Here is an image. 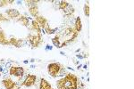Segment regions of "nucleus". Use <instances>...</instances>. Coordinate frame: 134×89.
Returning a JSON list of instances; mask_svg holds the SVG:
<instances>
[{"label": "nucleus", "mask_w": 134, "mask_h": 89, "mask_svg": "<svg viewBox=\"0 0 134 89\" xmlns=\"http://www.w3.org/2000/svg\"><path fill=\"white\" fill-rule=\"evenodd\" d=\"M61 68H62V66L60 65L59 63L52 62V63L48 64V66H47V71H48L50 76L53 77V78H55V77H58V75H59Z\"/></svg>", "instance_id": "f03ea898"}, {"label": "nucleus", "mask_w": 134, "mask_h": 89, "mask_svg": "<svg viewBox=\"0 0 134 89\" xmlns=\"http://www.w3.org/2000/svg\"><path fill=\"white\" fill-rule=\"evenodd\" d=\"M0 30H1V27H0Z\"/></svg>", "instance_id": "bb28decb"}, {"label": "nucleus", "mask_w": 134, "mask_h": 89, "mask_svg": "<svg viewBox=\"0 0 134 89\" xmlns=\"http://www.w3.org/2000/svg\"><path fill=\"white\" fill-rule=\"evenodd\" d=\"M29 12H30V13L33 16V17L36 18L37 16H38V7L37 6L29 7Z\"/></svg>", "instance_id": "4468645a"}, {"label": "nucleus", "mask_w": 134, "mask_h": 89, "mask_svg": "<svg viewBox=\"0 0 134 89\" xmlns=\"http://www.w3.org/2000/svg\"><path fill=\"white\" fill-rule=\"evenodd\" d=\"M58 89H77L78 88V79L73 74H67V76L60 79L56 83Z\"/></svg>", "instance_id": "f257e3e1"}, {"label": "nucleus", "mask_w": 134, "mask_h": 89, "mask_svg": "<svg viewBox=\"0 0 134 89\" xmlns=\"http://www.w3.org/2000/svg\"><path fill=\"white\" fill-rule=\"evenodd\" d=\"M9 42H10V44L12 45H16V43H17V38H12L11 39H9Z\"/></svg>", "instance_id": "6ab92c4d"}, {"label": "nucleus", "mask_w": 134, "mask_h": 89, "mask_svg": "<svg viewBox=\"0 0 134 89\" xmlns=\"http://www.w3.org/2000/svg\"><path fill=\"white\" fill-rule=\"evenodd\" d=\"M30 68H32V69L35 68V65H30Z\"/></svg>", "instance_id": "393cba45"}, {"label": "nucleus", "mask_w": 134, "mask_h": 89, "mask_svg": "<svg viewBox=\"0 0 134 89\" xmlns=\"http://www.w3.org/2000/svg\"><path fill=\"white\" fill-rule=\"evenodd\" d=\"M84 14H85L87 17L89 16V6L88 5V4H85V5H84Z\"/></svg>", "instance_id": "a211bd4d"}, {"label": "nucleus", "mask_w": 134, "mask_h": 89, "mask_svg": "<svg viewBox=\"0 0 134 89\" xmlns=\"http://www.w3.org/2000/svg\"><path fill=\"white\" fill-rule=\"evenodd\" d=\"M36 80H37V77L35 76V75H28V76L26 77L25 80L21 83V86H22V87H32V86L35 84Z\"/></svg>", "instance_id": "39448f33"}, {"label": "nucleus", "mask_w": 134, "mask_h": 89, "mask_svg": "<svg viewBox=\"0 0 134 89\" xmlns=\"http://www.w3.org/2000/svg\"><path fill=\"white\" fill-rule=\"evenodd\" d=\"M30 62H35V59H30Z\"/></svg>", "instance_id": "5701e85b"}, {"label": "nucleus", "mask_w": 134, "mask_h": 89, "mask_svg": "<svg viewBox=\"0 0 134 89\" xmlns=\"http://www.w3.org/2000/svg\"><path fill=\"white\" fill-rule=\"evenodd\" d=\"M27 40L29 41V43H30V44L32 47H38L41 44V42H42L40 34L29 35Z\"/></svg>", "instance_id": "7ed1b4c3"}, {"label": "nucleus", "mask_w": 134, "mask_h": 89, "mask_svg": "<svg viewBox=\"0 0 134 89\" xmlns=\"http://www.w3.org/2000/svg\"><path fill=\"white\" fill-rule=\"evenodd\" d=\"M77 58H78V59H83L84 56H83V55H81V54H77Z\"/></svg>", "instance_id": "4be33fe9"}, {"label": "nucleus", "mask_w": 134, "mask_h": 89, "mask_svg": "<svg viewBox=\"0 0 134 89\" xmlns=\"http://www.w3.org/2000/svg\"><path fill=\"white\" fill-rule=\"evenodd\" d=\"M74 25H75V28L74 30L76 32H80L82 29V24H81V20L80 17H77L75 19V21H74Z\"/></svg>", "instance_id": "f8f14e48"}, {"label": "nucleus", "mask_w": 134, "mask_h": 89, "mask_svg": "<svg viewBox=\"0 0 134 89\" xmlns=\"http://www.w3.org/2000/svg\"><path fill=\"white\" fill-rule=\"evenodd\" d=\"M63 12H64V13L65 15H71L72 13H73V12H74V9H73V7L72 6V4H70L68 6L66 7V8L63 11Z\"/></svg>", "instance_id": "2eb2a0df"}, {"label": "nucleus", "mask_w": 134, "mask_h": 89, "mask_svg": "<svg viewBox=\"0 0 134 89\" xmlns=\"http://www.w3.org/2000/svg\"><path fill=\"white\" fill-rule=\"evenodd\" d=\"M5 13L8 17H10L11 19H14V18L20 17V13L17 9H8L5 11Z\"/></svg>", "instance_id": "0eeeda50"}, {"label": "nucleus", "mask_w": 134, "mask_h": 89, "mask_svg": "<svg viewBox=\"0 0 134 89\" xmlns=\"http://www.w3.org/2000/svg\"><path fill=\"white\" fill-rule=\"evenodd\" d=\"M30 18H28L26 16H23V15H21V16L20 15V17L18 18V21L23 26H25V27H28L30 25Z\"/></svg>", "instance_id": "1a4fd4ad"}, {"label": "nucleus", "mask_w": 134, "mask_h": 89, "mask_svg": "<svg viewBox=\"0 0 134 89\" xmlns=\"http://www.w3.org/2000/svg\"><path fill=\"white\" fill-rule=\"evenodd\" d=\"M39 89H53L48 82L46 79H41L40 84H39Z\"/></svg>", "instance_id": "9b49d317"}, {"label": "nucleus", "mask_w": 134, "mask_h": 89, "mask_svg": "<svg viewBox=\"0 0 134 89\" xmlns=\"http://www.w3.org/2000/svg\"><path fill=\"white\" fill-rule=\"evenodd\" d=\"M52 43L55 46H56L57 48H60V45H61V43H60V40H59V37L56 35L54 38H52Z\"/></svg>", "instance_id": "dca6fc26"}, {"label": "nucleus", "mask_w": 134, "mask_h": 89, "mask_svg": "<svg viewBox=\"0 0 134 89\" xmlns=\"http://www.w3.org/2000/svg\"><path fill=\"white\" fill-rule=\"evenodd\" d=\"M16 3H17L18 4H21V1H16Z\"/></svg>", "instance_id": "b1692460"}, {"label": "nucleus", "mask_w": 134, "mask_h": 89, "mask_svg": "<svg viewBox=\"0 0 134 89\" xmlns=\"http://www.w3.org/2000/svg\"><path fill=\"white\" fill-rule=\"evenodd\" d=\"M9 74L11 76H14L16 78H21L24 75V69L22 67H15V66H12L9 69Z\"/></svg>", "instance_id": "20e7f679"}, {"label": "nucleus", "mask_w": 134, "mask_h": 89, "mask_svg": "<svg viewBox=\"0 0 134 89\" xmlns=\"http://www.w3.org/2000/svg\"><path fill=\"white\" fill-rule=\"evenodd\" d=\"M6 4H8V1L7 0H0V7H4Z\"/></svg>", "instance_id": "aec40b11"}, {"label": "nucleus", "mask_w": 134, "mask_h": 89, "mask_svg": "<svg viewBox=\"0 0 134 89\" xmlns=\"http://www.w3.org/2000/svg\"><path fill=\"white\" fill-rule=\"evenodd\" d=\"M0 44H3V45H7V44H10L9 40H7L5 34L4 33L3 30H0Z\"/></svg>", "instance_id": "9d476101"}, {"label": "nucleus", "mask_w": 134, "mask_h": 89, "mask_svg": "<svg viewBox=\"0 0 134 89\" xmlns=\"http://www.w3.org/2000/svg\"><path fill=\"white\" fill-rule=\"evenodd\" d=\"M3 86L5 89H14L16 87V83L10 79H5L2 82Z\"/></svg>", "instance_id": "423d86ee"}, {"label": "nucleus", "mask_w": 134, "mask_h": 89, "mask_svg": "<svg viewBox=\"0 0 134 89\" xmlns=\"http://www.w3.org/2000/svg\"><path fill=\"white\" fill-rule=\"evenodd\" d=\"M31 27H32V30L38 32V34H40L41 33L40 26H39V24L37 22L36 20H33V21H31Z\"/></svg>", "instance_id": "ddd939ff"}, {"label": "nucleus", "mask_w": 134, "mask_h": 89, "mask_svg": "<svg viewBox=\"0 0 134 89\" xmlns=\"http://www.w3.org/2000/svg\"><path fill=\"white\" fill-rule=\"evenodd\" d=\"M83 68H84V69L86 70V69H87V65H84V66H83Z\"/></svg>", "instance_id": "a878e982"}, {"label": "nucleus", "mask_w": 134, "mask_h": 89, "mask_svg": "<svg viewBox=\"0 0 134 89\" xmlns=\"http://www.w3.org/2000/svg\"><path fill=\"white\" fill-rule=\"evenodd\" d=\"M36 21L37 22H38V24H39V26H40L42 29H44L46 26L48 25V23H47V21L46 19H45L43 16H40V15H38V16H37L36 17Z\"/></svg>", "instance_id": "6e6552de"}, {"label": "nucleus", "mask_w": 134, "mask_h": 89, "mask_svg": "<svg viewBox=\"0 0 134 89\" xmlns=\"http://www.w3.org/2000/svg\"><path fill=\"white\" fill-rule=\"evenodd\" d=\"M52 48H53V47L52 46H50V45H49V44H47V47H46V50H52Z\"/></svg>", "instance_id": "412c9836"}, {"label": "nucleus", "mask_w": 134, "mask_h": 89, "mask_svg": "<svg viewBox=\"0 0 134 89\" xmlns=\"http://www.w3.org/2000/svg\"><path fill=\"white\" fill-rule=\"evenodd\" d=\"M69 4H69L68 2H66V1H60V4H59V9H60V10L64 11V9L66 8V7L68 6Z\"/></svg>", "instance_id": "f3484780"}]
</instances>
